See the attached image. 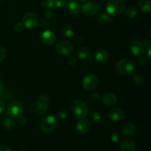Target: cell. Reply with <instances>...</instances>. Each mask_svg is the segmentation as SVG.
I'll return each instance as SVG.
<instances>
[{"label":"cell","mask_w":151,"mask_h":151,"mask_svg":"<svg viewBox=\"0 0 151 151\" xmlns=\"http://www.w3.org/2000/svg\"><path fill=\"white\" fill-rule=\"evenodd\" d=\"M115 69L118 73L122 75H132L135 71V64L130 59H122L116 63Z\"/></svg>","instance_id":"obj_1"},{"label":"cell","mask_w":151,"mask_h":151,"mask_svg":"<svg viewBox=\"0 0 151 151\" xmlns=\"http://www.w3.org/2000/svg\"><path fill=\"white\" fill-rule=\"evenodd\" d=\"M125 3L122 0H109L106 4V10L108 14L112 17L118 16L123 12Z\"/></svg>","instance_id":"obj_2"},{"label":"cell","mask_w":151,"mask_h":151,"mask_svg":"<svg viewBox=\"0 0 151 151\" xmlns=\"http://www.w3.org/2000/svg\"><path fill=\"white\" fill-rule=\"evenodd\" d=\"M72 111L73 114L79 119L85 118L88 114V107L85 102L77 100L72 105Z\"/></svg>","instance_id":"obj_3"},{"label":"cell","mask_w":151,"mask_h":151,"mask_svg":"<svg viewBox=\"0 0 151 151\" xmlns=\"http://www.w3.org/2000/svg\"><path fill=\"white\" fill-rule=\"evenodd\" d=\"M57 121L53 115H47L41 119L40 127L42 131L45 134H50L56 128Z\"/></svg>","instance_id":"obj_4"},{"label":"cell","mask_w":151,"mask_h":151,"mask_svg":"<svg viewBox=\"0 0 151 151\" xmlns=\"http://www.w3.org/2000/svg\"><path fill=\"white\" fill-rule=\"evenodd\" d=\"M24 111V105L22 102L18 101V100H14L9 103L7 107L6 113L7 116L11 118H17L22 114L23 113Z\"/></svg>","instance_id":"obj_5"},{"label":"cell","mask_w":151,"mask_h":151,"mask_svg":"<svg viewBox=\"0 0 151 151\" xmlns=\"http://www.w3.org/2000/svg\"><path fill=\"white\" fill-rule=\"evenodd\" d=\"M100 10V6L98 3L94 1H86L81 7L83 13L88 16H93L97 15Z\"/></svg>","instance_id":"obj_6"},{"label":"cell","mask_w":151,"mask_h":151,"mask_svg":"<svg viewBox=\"0 0 151 151\" xmlns=\"http://www.w3.org/2000/svg\"><path fill=\"white\" fill-rule=\"evenodd\" d=\"M55 50L60 55L67 56L73 52L74 46L67 41H60L56 44Z\"/></svg>","instance_id":"obj_7"},{"label":"cell","mask_w":151,"mask_h":151,"mask_svg":"<svg viewBox=\"0 0 151 151\" xmlns=\"http://www.w3.org/2000/svg\"><path fill=\"white\" fill-rule=\"evenodd\" d=\"M98 81V78L94 74H88L83 79L82 86L86 91H91L97 86Z\"/></svg>","instance_id":"obj_8"},{"label":"cell","mask_w":151,"mask_h":151,"mask_svg":"<svg viewBox=\"0 0 151 151\" xmlns=\"http://www.w3.org/2000/svg\"><path fill=\"white\" fill-rule=\"evenodd\" d=\"M22 23L24 26V28H27L29 29H35L38 24V19L34 13L28 12L23 16Z\"/></svg>","instance_id":"obj_9"},{"label":"cell","mask_w":151,"mask_h":151,"mask_svg":"<svg viewBox=\"0 0 151 151\" xmlns=\"http://www.w3.org/2000/svg\"><path fill=\"white\" fill-rule=\"evenodd\" d=\"M56 38L57 37H56L55 33L50 29H46L43 31L40 35V41L44 45L47 47L52 46L55 43Z\"/></svg>","instance_id":"obj_10"},{"label":"cell","mask_w":151,"mask_h":151,"mask_svg":"<svg viewBox=\"0 0 151 151\" xmlns=\"http://www.w3.org/2000/svg\"><path fill=\"white\" fill-rule=\"evenodd\" d=\"M48 109L47 103L42 101H36L32 103L30 106V111L35 116H41L47 112Z\"/></svg>","instance_id":"obj_11"},{"label":"cell","mask_w":151,"mask_h":151,"mask_svg":"<svg viewBox=\"0 0 151 151\" xmlns=\"http://www.w3.org/2000/svg\"><path fill=\"white\" fill-rule=\"evenodd\" d=\"M128 47L131 53L136 56H140L145 52V46L143 43L137 39L131 40L128 44Z\"/></svg>","instance_id":"obj_12"},{"label":"cell","mask_w":151,"mask_h":151,"mask_svg":"<svg viewBox=\"0 0 151 151\" xmlns=\"http://www.w3.org/2000/svg\"><path fill=\"white\" fill-rule=\"evenodd\" d=\"M66 8L68 13L73 16H77L81 11V7L79 3L75 0H69L66 4Z\"/></svg>","instance_id":"obj_13"},{"label":"cell","mask_w":151,"mask_h":151,"mask_svg":"<svg viewBox=\"0 0 151 151\" xmlns=\"http://www.w3.org/2000/svg\"><path fill=\"white\" fill-rule=\"evenodd\" d=\"M109 119L114 122H119L125 118V113L123 111L119 108H114L109 111L108 114Z\"/></svg>","instance_id":"obj_14"},{"label":"cell","mask_w":151,"mask_h":151,"mask_svg":"<svg viewBox=\"0 0 151 151\" xmlns=\"http://www.w3.org/2000/svg\"><path fill=\"white\" fill-rule=\"evenodd\" d=\"M90 128H91L90 122L85 118H82L80 119L76 125L77 131L81 134H85L88 133Z\"/></svg>","instance_id":"obj_15"},{"label":"cell","mask_w":151,"mask_h":151,"mask_svg":"<svg viewBox=\"0 0 151 151\" xmlns=\"http://www.w3.org/2000/svg\"><path fill=\"white\" fill-rule=\"evenodd\" d=\"M110 58L109 52L103 49L96 50L94 52V58L99 63H106Z\"/></svg>","instance_id":"obj_16"},{"label":"cell","mask_w":151,"mask_h":151,"mask_svg":"<svg viewBox=\"0 0 151 151\" xmlns=\"http://www.w3.org/2000/svg\"><path fill=\"white\" fill-rule=\"evenodd\" d=\"M102 101H103V103L106 106L111 107V106H115L116 104V103H117V98H116V95L114 94H113V93L107 92L103 95V97H102Z\"/></svg>","instance_id":"obj_17"},{"label":"cell","mask_w":151,"mask_h":151,"mask_svg":"<svg viewBox=\"0 0 151 151\" xmlns=\"http://www.w3.org/2000/svg\"><path fill=\"white\" fill-rule=\"evenodd\" d=\"M119 148L121 151H136L137 150V145L132 140L125 139L121 142Z\"/></svg>","instance_id":"obj_18"},{"label":"cell","mask_w":151,"mask_h":151,"mask_svg":"<svg viewBox=\"0 0 151 151\" xmlns=\"http://www.w3.org/2000/svg\"><path fill=\"white\" fill-rule=\"evenodd\" d=\"M136 131V127L131 122H128L124 125L121 129V133L124 137H132Z\"/></svg>","instance_id":"obj_19"},{"label":"cell","mask_w":151,"mask_h":151,"mask_svg":"<svg viewBox=\"0 0 151 151\" xmlns=\"http://www.w3.org/2000/svg\"><path fill=\"white\" fill-rule=\"evenodd\" d=\"M97 23L100 24L101 25L108 24H111L113 23L114 19L112 16L108 13H102L100 16L97 17Z\"/></svg>","instance_id":"obj_20"},{"label":"cell","mask_w":151,"mask_h":151,"mask_svg":"<svg viewBox=\"0 0 151 151\" xmlns=\"http://www.w3.org/2000/svg\"><path fill=\"white\" fill-rule=\"evenodd\" d=\"M77 55L80 59H86L90 55V50L86 47H81L77 50Z\"/></svg>","instance_id":"obj_21"},{"label":"cell","mask_w":151,"mask_h":151,"mask_svg":"<svg viewBox=\"0 0 151 151\" xmlns=\"http://www.w3.org/2000/svg\"><path fill=\"white\" fill-rule=\"evenodd\" d=\"M151 0H139V7L143 13H148L151 11Z\"/></svg>","instance_id":"obj_22"},{"label":"cell","mask_w":151,"mask_h":151,"mask_svg":"<svg viewBox=\"0 0 151 151\" xmlns=\"http://www.w3.org/2000/svg\"><path fill=\"white\" fill-rule=\"evenodd\" d=\"M3 127L6 130H13L16 127V120L13 119V118L7 117L5 118L3 121Z\"/></svg>","instance_id":"obj_23"},{"label":"cell","mask_w":151,"mask_h":151,"mask_svg":"<svg viewBox=\"0 0 151 151\" xmlns=\"http://www.w3.org/2000/svg\"><path fill=\"white\" fill-rule=\"evenodd\" d=\"M63 34L67 38H72L75 35V28H74L73 26L70 24H67L65 25L64 27H63Z\"/></svg>","instance_id":"obj_24"},{"label":"cell","mask_w":151,"mask_h":151,"mask_svg":"<svg viewBox=\"0 0 151 151\" xmlns=\"http://www.w3.org/2000/svg\"><path fill=\"white\" fill-rule=\"evenodd\" d=\"M138 10L136 6L131 5L125 10V16L129 19H134L137 16Z\"/></svg>","instance_id":"obj_25"},{"label":"cell","mask_w":151,"mask_h":151,"mask_svg":"<svg viewBox=\"0 0 151 151\" xmlns=\"http://www.w3.org/2000/svg\"><path fill=\"white\" fill-rule=\"evenodd\" d=\"M91 119L94 123H100L102 121V116L100 113L94 111L91 114Z\"/></svg>","instance_id":"obj_26"},{"label":"cell","mask_w":151,"mask_h":151,"mask_svg":"<svg viewBox=\"0 0 151 151\" xmlns=\"http://www.w3.org/2000/svg\"><path fill=\"white\" fill-rule=\"evenodd\" d=\"M41 4L45 9H52L55 7L54 0H42Z\"/></svg>","instance_id":"obj_27"},{"label":"cell","mask_w":151,"mask_h":151,"mask_svg":"<svg viewBox=\"0 0 151 151\" xmlns=\"http://www.w3.org/2000/svg\"><path fill=\"white\" fill-rule=\"evenodd\" d=\"M134 82L137 85H141L144 82V78H143L142 75L140 73L136 74L134 76Z\"/></svg>","instance_id":"obj_28"},{"label":"cell","mask_w":151,"mask_h":151,"mask_svg":"<svg viewBox=\"0 0 151 151\" xmlns=\"http://www.w3.org/2000/svg\"><path fill=\"white\" fill-rule=\"evenodd\" d=\"M111 139L114 143L119 142L121 140V134L118 132H114L111 136Z\"/></svg>","instance_id":"obj_29"},{"label":"cell","mask_w":151,"mask_h":151,"mask_svg":"<svg viewBox=\"0 0 151 151\" xmlns=\"http://www.w3.org/2000/svg\"><path fill=\"white\" fill-rule=\"evenodd\" d=\"M57 116L60 119H66L67 116V111L64 109H61L58 111Z\"/></svg>","instance_id":"obj_30"},{"label":"cell","mask_w":151,"mask_h":151,"mask_svg":"<svg viewBox=\"0 0 151 151\" xmlns=\"http://www.w3.org/2000/svg\"><path fill=\"white\" fill-rule=\"evenodd\" d=\"M13 28H14V30L16 31V32H21L24 30V26L22 22H18L15 24L14 26H13Z\"/></svg>","instance_id":"obj_31"},{"label":"cell","mask_w":151,"mask_h":151,"mask_svg":"<svg viewBox=\"0 0 151 151\" xmlns=\"http://www.w3.org/2000/svg\"><path fill=\"white\" fill-rule=\"evenodd\" d=\"M6 55H7V50L2 44H0V61L4 60Z\"/></svg>","instance_id":"obj_32"},{"label":"cell","mask_w":151,"mask_h":151,"mask_svg":"<svg viewBox=\"0 0 151 151\" xmlns=\"http://www.w3.org/2000/svg\"><path fill=\"white\" fill-rule=\"evenodd\" d=\"M7 94V91H6V88H4V86L3 85L2 83L0 81V97L1 98H7L6 95Z\"/></svg>","instance_id":"obj_33"},{"label":"cell","mask_w":151,"mask_h":151,"mask_svg":"<svg viewBox=\"0 0 151 151\" xmlns=\"http://www.w3.org/2000/svg\"><path fill=\"white\" fill-rule=\"evenodd\" d=\"M66 4V0H54L55 7L62 8Z\"/></svg>","instance_id":"obj_34"},{"label":"cell","mask_w":151,"mask_h":151,"mask_svg":"<svg viewBox=\"0 0 151 151\" xmlns=\"http://www.w3.org/2000/svg\"><path fill=\"white\" fill-rule=\"evenodd\" d=\"M17 122L19 124H20V125H25V124L27 123V119L25 116H22V115H20L19 116H18L17 117Z\"/></svg>","instance_id":"obj_35"},{"label":"cell","mask_w":151,"mask_h":151,"mask_svg":"<svg viewBox=\"0 0 151 151\" xmlns=\"http://www.w3.org/2000/svg\"><path fill=\"white\" fill-rule=\"evenodd\" d=\"M44 17L46 18V19H52V18L53 13L51 11V10H50V9H47V10L44 11Z\"/></svg>","instance_id":"obj_36"},{"label":"cell","mask_w":151,"mask_h":151,"mask_svg":"<svg viewBox=\"0 0 151 151\" xmlns=\"http://www.w3.org/2000/svg\"><path fill=\"white\" fill-rule=\"evenodd\" d=\"M138 63L140 66H145L146 63H147V60H146V59L144 57H139L138 59Z\"/></svg>","instance_id":"obj_37"},{"label":"cell","mask_w":151,"mask_h":151,"mask_svg":"<svg viewBox=\"0 0 151 151\" xmlns=\"http://www.w3.org/2000/svg\"><path fill=\"white\" fill-rule=\"evenodd\" d=\"M68 63H69L70 65H75L77 63V60L75 58L71 57V58H69V60H68Z\"/></svg>","instance_id":"obj_38"},{"label":"cell","mask_w":151,"mask_h":151,"mask_svg":"<svg viewBox=\"0 0 151 151\" xmlns=\"http://www.w3.org/2000/svg\"><path fill=\"white\" fill-rule=\"evenodd\" d=\"M4 109H5V106H4V102H3L1 100H0V114L4 112Z\"/></svg>","instance_id":"obj_39"},{"label":"cell","mask_w":151,"mask_h":151,"mask_svg":"<svg viewBox=\"0 0 151 151\" xmlns=\"http://www.w3.org/2000/svg\"><path fill=\"white\" fill-rule=\"evenodd\" d=\"M40 25H41V27L43 28H47V27L49 26V23L47 21H45V20H42L41 22V23H40Z\"/></svg>","instance_id":"obj_40"},{"label":"cell","mask_w":151,"mask_h":151,"mask_svg":"<svg viewBox=\"0 0 151 151\" xmlns=\"http://www.w3.org/2000/svg\"><path fill=\"white\" fill-rule=\"evenodd\" d=\"M0 151H12L6 145H0Z\"/></svg>","instance_id":"obj_41"},{"label":"cell","mask_w":151,"mask_h":151,"mask_svg":"<svg viewBox=\"0 0 151 151\" xmlns=\"http://www.w3.org/2000/svg\"><path fill=\"white\" fill-rule=\"evenodd\" d=\"M151 50H150V46L149 47H147V57L149 59H150V52H151Z\"/></svg>","instance_id":"obj_42"},{"label":"cell","mask_w":151,"mask_h":151,"mask_svg":"<svg viewBox=\"0 0 151 151\" xmlns=\"http://www.w3.org/2000/svg\"><path fill=\"white\" fill-rule=\"evenodd\" d=\"M79 1H87L88 0H79Z\"/></svg>","instance_id":"obj_43"},{"label":"cell","mask_w":151,"mask_h":151,"mask_svg":"<svg viewBox=\"0 0 151 151\" xmlns=\"http://www.w3.org/2000/svg\"><path fill=\"white\" fill-rule=\"evenodd\" d=\"M18 151H26V150H24V149H21V150H19Z\"/></svg>","instance_id":"obj_44"},{"label":"cell","mask_w":151,"mask_h":151,"mask_svg":"<svg viewBox=\"0 0 151 151\" xmlns=\"http://www.w3.org/2000/svg\"><path fill=\"white\" fill-rule=\"evenodd\" d=\"M2 1V0H0V1Z\"/></svg>","instance_id":"obj_45"}]
</instances>
